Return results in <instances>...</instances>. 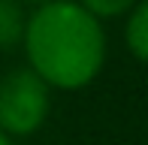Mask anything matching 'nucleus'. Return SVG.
Returning <instances> with one entry per match:
<instances>
[{"mask_svg":"<svg viewBox=\"0 0 148 145\" xmlns=\"http://www.w3.org/2000/svg\"><path fill=\"white\" fill-rule=\"evenodd\" d=\"M27 18L18 0H0V45H15L24 39Z\"/></svg>","mask_w":148,"mask_h":145,"instance_id":"3","label":"nucleus"},{"mask_svg":"<svg viewBox=\"0 0 148 145\" xmlns=\"http://www.w3.org/2000/svg\"><path fill=\"white\" fill-rule=\"evenodd\" d=\"M127 45L139 61H148V0L133 9L130 24H127Z\"/></svg>","mask_w":148,"mask_h":145,"instance_id":"4","label":"nucleus"},{"mask_svg":"<svg viewBox=\"0 0 148 145\" xmlns=\"http://www.w3.org/2000/svg\"><path fill=\"white\" fill-rule=\"evenodd\" d=\"M79 3H82L91 15H97V18H112V15L127 12L136 0H79Z\"/></svg>","mask_w":148,"mask_h":145,"instance_id":"5","label":"nucleus"},{"mask_svg":"<svg viewBox=\"0 0 148 145\" xmlns=\"http://www.w3.org/2000/svg\"><path fill=\"white\" fill-rule=\"evenodd\" d=\"M30 3H39V6H42V3H51V0H30Z\"/></svg>","mask_w":148,"mask_h":145,"instance_id":"7","label":"nucleus"},{"mask_svg":"<svg viewBox=\"0 0 148 145\" xmlns=\"http://www.w3.org/2000/svg\"><path fill=\"white\" fill-rule=\"evenodd\" d=\"M49 115V85L33 70H15L0 82V130L33 133Z\"/></svg>","mask_w":148,"mask_h":145,"instance_id":"2","label":"nucleus"},{"mask_svg":"<svg viewBox=\"0 0 148 145\" xmlns=\"http://www.w3.org/2000/svg\"><path fill=\"white\" fill-rule=\"evenodd\" d=\"M0 145H9V136H6V130H0Z\"/></svg>","mask_w":148,"mask_h":145,"instance_id":"6","label":"nucleus"},{"mask_svg":"<svg viewBox=\"0 0 148 145\" xmlns=\"http://www.w3.org/2000/svg\"><path fill=\"white\" fill-rule=\"evenodd\" d=\"M30 70L45 79V85L73 91L85 88L106 61V36L100 18L82 3L51 0L30 15L24 27Z\"/></svg>","mask_w":148,"mask_h":145,"instance_id":"1","label":"nucleus"}]
</instances>
